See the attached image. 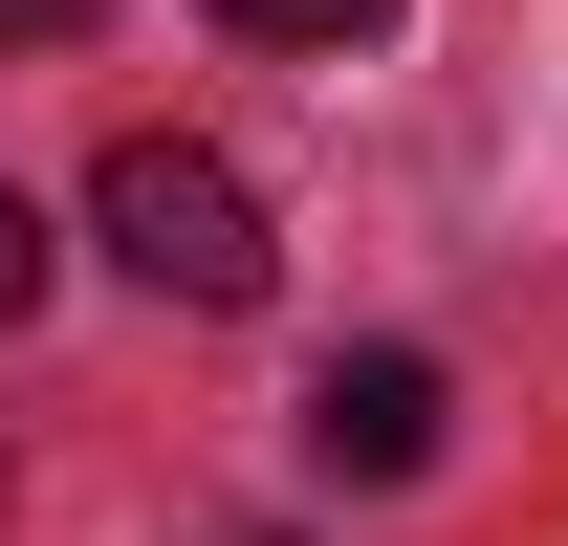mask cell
<instances>
[{
    "label": "cell",
    "instance_id": "cell-3",
    "mask_svg": "<svg viewBox=\"0 0 568 546\" xmlns=\"http://www.w3.org/2000/svg\"><path fill=\"white\" fill-rule=\"evenodd\" d=\"M219 22H241V44H372L394 0H219Z\"/></svg>",
    "mask_w": 568,
    "mask_h": 546
},
{
    "label": "cell",
    "instance_id": "cell-2",
    "mask_svg": "<svg viewBox=\"0 0 568 546\" xmlns=\"http://www.w3.org/2000/svg\"><path fill=\"white\" fill-rule=\"evenodd\" d=\"M306 459L328 481H416L437 459V350H328L306 372Z\"/></svg>",
    "mask_w": 568,
    "mask_h": 546
},
{
    "label": "cell",
    "instance_id": "cell-5",
    "mask_svg": "<svg viewBox=\"0 0 568 546\" xmlns=\"http://www.w3.org/2000/svg\"><path fill=\"white\" fill-rule=\"evenodd\" d=\"M88 22H110V0H0V44H88Z\"/></svg>",
    "mask_w": 568,
    "mask_h": 546
},
{
    "label": "cell",
    "instance_id": "cell-4",
    "mask_svg": "<svg viewBox=\"0 0 568 546\" xmlns=\"http://www.w3.org/2000/svg\"><path fill=\"white\" fill-rule=\"evenodd\" d=\"M44 284H67V241H44V198H22V175H0V328H22Z\"/></svg>",
    "mask_w": 568,
    "mask_h": 546
},
{
    "label": "cell",
    "instance_id": "cell-1",
    "mask_svg": "<svg viewBox=\"0 0 568 546\" xmlns=\"http://www.w3.org/2000/svg\"><path fill=\"white\" fill-rule=\"evenodd\" d=\"M88 219H110V263H132L153 306H263V284H284L263 198H241V153H197V132H132L110 175H88Z\"/></svg>",
    "mask_w": 568,
    "mask_h": 546
}]
</instances>
